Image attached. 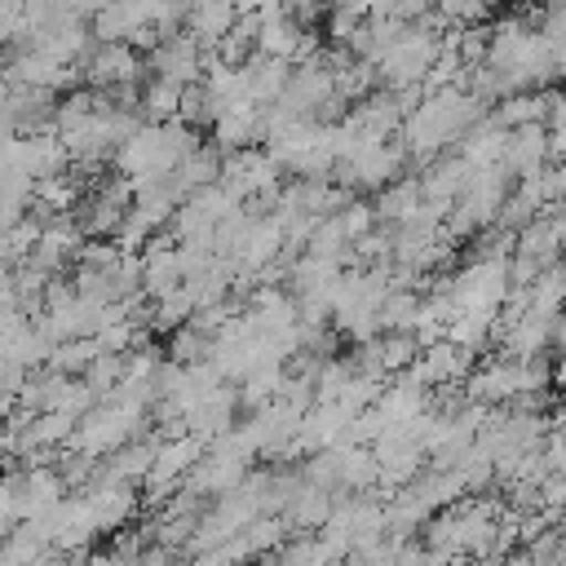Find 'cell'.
<instances>
[{
    "label": "cell",
    "instance_id": "25",
    "mask_svg": "<svg viewBox=\"0 0 566 566\" xmlns=\"http://www.w3.org/2000/svg\"><path fill=\"white\" fill-rule=\"evenodd\" d=\"M301 478H305V473H301ZM332 509H336V495H332V491H323V486H314V482H301V491H296L292 504L283 509V522H287L292 531H323L327 517H332Z\"/></svg>",
    "mask_w": 566,
    "mask_h": 566
},
{
    "label": "cell",
    "instance_id": "31",
    "mask_svg": "<svg viewBox=\"0 0 566 566\" xmlns=\"http://www.w3.org/2000/svg\"><path fill=\"white\" fill-rule=\"evenodd\" d=\"M124 358H128V354H97V358H93V367L80 376L97 402H102V398H111V394L124 385Z\"/></svg>",
    "mask_w": 566,
    "mask_h": 566
},
{
    "label": "cell",
    "instance_id": "23",
    "mask_svg": "<svg viewBox=\"0 0 566 566\" xmlns=\"http://www.w3.org/2000/svg\"><path fill=\"white\" fill-rule=\"evenodd\" d=\"M553 102H557V93L553 88H531V93H513V97H504V102H495V124L500 128H526V124H548V115H553Z\"/></svg>",
    "mask_w": 566,
    "mask_h": 566
},
{
    "label": "cell",
    "instance_id": "32",
    "mask_svg": "<svg viewBox=\"0 0 566 566\" xmlns=\"http://www.w3.org/2000/svg\"><path fill=\"white\" fill-rule=\"evenodd\" d=\"M97 354H102V349H97L93 336H84V340H62V345H53L49 367H57V371H66V376H84Z\"/></svg>",
    "mask_w": 566,
    "mask_h": 566
},
{
    "label": "cell",
    "instance_id": "18",
    "mask_svg": "<svg viewBox=\"0 0 566 566\" xmlns=\"http://www.w3.org/2000/svg\"><path fill=\"white\" fill-rule=\"evenodd\" d=\"M212 142L226 155L248 150L252 142H265V106H256V102H230L217 115V124H212Z\"/></svg>",
    "mask_w": 566,
    "mask_h": 566
},
{
    "label": "cell",
    "instance_id": "16",
    "mask_svg": "<svg viewBox=\"0 0 566 566\" xmlns=\"http://www.w3.org/2000/svg\"><path fill=\"white\" fill-rule=\"evenodd\" d=\"M137 75H142V57L133 44H93V53L84 62V84L97 93L137 88Z\"/></svg>",
    "mask_w": 566,
    "mask_h": 566
},
{
    "label": "cell",
    "instance_id": "21",
    "mask_svg": "<svg viewBox=\"0 0 566 566\" xmlns=\"http://www.w3.org/2000/svg\"><path fill=\"white\" fill-rule=\"evenodd\" d=\"M548 159H553V146H548V128H544V124H526V128H513V133H509L504 168H509L517 181L531 177V172H539Z\"/></svg>",
    "mask_w": 566,
    "mask_h": 566
},
{
    "label": "cell",
    "instance_id": "8",
    "mask_svg": "<svg viewBox=\"0 0 566 566\" xmlns=\"http://www.w3.org/2000/svg\"><path fill=\"white\" fill-rule=\"evenodd\" d=\"M221 186H230L243 203H274L283 190V164L265 146H248L221 159Z\"/></svg>",
    "mask_w": 566,
    "mask_h": 566
},
{
    "label": "cell",
    "instance_id": "36",
    "mask_svg": "<svg viewBox=\"0 0 566 566\" xmlns=\"http://www.w3.org/2000/svg\"><path fill=\"white\" fill-rule=\"evenodd\" d=\"M283 9H287L305 31H314V27L323 22V0H287Z\"/></svg>",
    "mask_w": 566,
    "mask_h": 566
},
{
    "label": "cell",
    "instance_id": "6",
    "mask_svg": "<svg viewBox=\"0 0 566 566\" xmlns=\"http://www.w3.org/2000/svg\"><path fill=\"white\" fill-rule=\"evenodd\" d=\"M142 424H146V411H137L119 398H102L80 416V424L71 433V451H84L93 460H111L124 442H133L142 433Z\"/></svg>",
    "mask_w": 566,
    "mask_h": 566
},
{
    "label": "cell",
    "instance_id": "20",
    "mask_svg": "<svg viewBox=\"0 0 566 566\" xmlns=\"http://www.w3.org/2000/svg\"><path fill=\"white\" fill-rule=\"evenodd\" d=\"M371 208H376V221H389V226H407V221L429 217V212H433V217H442L438 208H429L420 177H398L394 186H385V190H380V199H376Z\"/></svg>",
    "mask_w": 566,
    "mask_h": 566
},
{
    "label": "cell",
    "instance_id": "2",
    "mask_svg": "<svg viewBox=\"0 0 566 566\" xmlns=\"http://www.w3.org/2000/svg\"><path fill=\"white\" fill-rule=\"evenodd\" d=\"M478 119H486V106L464 84L438 88V93H420V102L407 111V119L398 128V142H402L407 159H438L451 146H460V137Z\"/></svg>",
    "mask_w": 566,
    "mask_h": 566
},
{
    "label": "cell",
    "instance_id": "27",
    "mask_svg": "<svg viewBox=\"0 0 566 566\" xmlns=\"http://www.w3.org/2000/svg\"><path fill=\"white\" fill-rule=\"evenodd\" d=\"M172 181H177V190H181L186 199H190L195 190H203V186H217V181H221V155H217L212 146H195V150L177 164Z\"/></svg>",
    "mask_w": 566,
    "mask_h": 566
},
{
    "label": "cell",
    "instance_id": "42",
    "mask_svg": "<svg viewBox=\"0 0 566 566\" xmlns=\"http://www.w3.org/2000/svg\"><path fill=\"white\" fill-rule=\"evenodd\" d=\"M327 566H358V557H336V562H327Z\"/></svg>",
    "mask_w": 566,
    "mask_h": 566
},
{
    "label": "cell",
    "instance_id": "44",
    "mask_svg": "<svg viewBox=\"0 0 566 566\" xmlns=\"http://www.w3.org/2000/svg\"><path fill=\"white\" fill-rule=\"evenodd\" d=\"M562 208H566V203H562Z\"/></svg>",
    "mask_w": 566,
    "mask_h": 566
},
{
    "label": "cell",
    "instance_id": "41",
    "mask_svg": "<svg viewBox=\"0 0 566 566\" xmlns=\"http://www.w3.org/2000/svg\"><path fill=\"white\" fill-rule=\"evenodd\" d=\"M553 380H557V389H562V398H566V358L557 363V371H553Z\"/></svg>",
    "mask_w": 566,
    "mask_h": 566
},
{
    "label": "cell",
    "instance_id": "40",
    "mask_svg": "<svg viewBox=\"0 0 566 566\" xmlns=\"http://www.w3.org/2000/svg\"><path fill=\"white\" fill-rule=\"evenodd\" d=\"M553 345L562 349V358H566V310L557 314V332H553Z\"/></svg>",
    "mask_w": 566,
    "mask_h": 566
},
{
    "label": "cell",
    "instance_id": "39",
    "mask_svg": "<svg viewBox=\"0 0 566 566\" xmlns=\"http://www.w3.org/2000/svg\"><path fill=\"white\" fill-rule=\"evenodd\" d=\"M548 146H553V159H562V164H566V124L548 128Z\"/></svg>",
    "mask_w": 566,
    "mask_h": 566
},
{
    "label": "cell",
    "instance_id": "24",
    "mask_svg": "<svg viewBox=\"0 0 566 566\" xmlns=\"http://www.w3.org/2000/svg\"><path fill=\"white\" fill-rule=\"evenodd\" d=\"M243 80H248V97L256 106H274L292 80V62H279V57H265L256 53L252 62H243Z\"/></svg>",
    "mask_w": 566,
    "mask_h": 566
},
{
    "label": "cell",
    "instance_id": "38",
    "mask_svg": "<svg viewBox=\"0 0 566 566\" xmlns=\"http://www.w3.org/2000/svg\"><path fill=\"white\" fill-rule=\"evenodd\" d=\"M500 566H548V562H539V557H535L531 548H513V553H509V557H504Z\"/></svg>",
    "mask_w": 566,
    "mask_h": 566
},
{
    "label": "cell",
    "instance_id": "28",
    "mask_svg": "<svg viewBox=\"0 0 566 566\" xmlns=\"http://www.w3.org/2000/svg\"><path fill=\"white\" fill-rule=\"evenodd\" d=\"M155 451H159V438H133V442H124L111 460H106V469L115 473V478H124V482H133V486H142L146 482V473H150V464H155Z\"/></svg>",
    "mask_w": 566,
    "mask_h": 566
},
{
    "label": "cell",
    "instance_id": "29",
    "mask_svg": "<svg viewBox=\"0 0 566 566\" xmlns=\"http://www.w3.org/2000/svg\"><path fill=\"white\" fill-rule=\"evenodd\" d=\"M137 111H142V119L146 124H172L177 119V111H181V88L177 84H168V80H146L142 84V97H137Z\"/></svg>",
    "mask_w": 566,
    "mask_h": 566
},
{
    "label": "cell",
    "instance_id": "17",
    "mask_svg": "<svg viewBox=\"0 0 566 566\" xmlns=\"http://www.w3.org/2000/svg\"><path fill=\"white\" fill-rule=\"evenodd\" d=\"M248 473H252V464L230 460V455H221V451H212V447H208V451L199 455V464L190 469V478H186V486H181V491H186V495H195V500H208V495H212V500H221V495H230Z\"/></svg>",
    "mask_w": 566,
    "mask_h": 566
},
{
    "label": "cell",
    "instance_id": "9",
    "mask_svg": "<svg viewBox=\"0 0 566 566\" xmlns=\"http://www.w3.org/2000/svg\"><path fill=\"white\" fill-rule=\"evenodd\" d=\"M0 486H4V495H9V504H13V513H18V522H35L40 513H49V509H57V504L66 500V482H62V473H57L53 464H22V469H9V473L0 478Z\"/></svg>",
    "mask_w": 566,
    "mask_h": 566
},
{
    "label": "cell",
    "instance_id": "35",
    "mask_svg": "<svg viewBox=\"0 0 566 566\" xmlns=\"http://www.w3.org/2000/svg\"><path fill=\"white\" fill-rule=\"evenodd\" d=\"M539 31H544V40H548V49L557 57V71L566 75V4H548L539 13Z\"/></svg>",
    "mask_w": 566,
    "mask_h": 566
},
{
    "label": "cell",
    "instance_id": "11",
    "mask_svg": "<svg viewBox=\"0 0 566 566\" xmlns=\"http://www.w3.org/2000/svg\"><path fill=\"white\" fill-rule=\"evenodd\" d=\"M75 495L84 500V509H88L97 535L119 531V526L133 522V513H137V486L124 482V478H115L106 464H102V469L93 473V482H88L84 491H75Z\"/></svg>",
    "mask_w": 566,
    "mask_h": 566
},
{
    "label": "cell",
    "instance_id": "15",
    "mask_svg": "<svg viewBox=\"0 0 566 566\" xmlns=\"http://www.w3.org/2000/svg\"><path fill=\"white\" fill-rule=\"evenodd\" d=\"M469 371H473V354L469 349H460L455 340H429L424 349H420V358H416V367L407 371L420 389H451V385H460V380H469Z\"/></svg>",
    "mask_w": 566,
    "mask_h": 566
},
{
    "label": "cell",
    "instance_id": "7",
    "mask_svg": "<svg viewBox=\"0 0 566 566\" xmlns=\"http://www.w3.org/2000/svg\"><path fill=\"white\" fill-rule=\"evenodd\" d=\"M323 535L332 539V548H336L340 557H354V553L376 548L380 539H389V526H385V500H376L371 491L336 495V509H332Z\"/></svg>",
    "mask_w": 566,
    "mask_h": 566
},
{
    "label": "cell",
    "instance_id": "37",
    "mask_svg": "<svg viewBox=\"0 0 566 566\" xmlns=\"http://www.w3.org/2000/svg\"><path fill=\"white\" fill-rule=\"evenodd\" d=\"M287 0H234V9L239 13H274V9H283Z\"/></svg>",
    "mask_w": 566,
    "mask_h": 566
},
{
    "label": "cell",
    "instance_id": "30",
    "mask_svg": "<svg viewBox=\"0 0 566 566\" xmlns=\"http://www.w3.org/2000/svg\"><path fill=\"white\" fill-rule=\"evenodd\" d=\"M416 310H420V292L416 287H389V296L380 301V332H411L416 327Z\"/></svg>",
    "mask_w": 566,
    "mask_h": 566
},
{
    "label": "cell",
    "instance_id": "43",
    "mask_svg": "<svg viewBox=\"0 0 566 566\" xmlns=\"http://www.w3.org/2000/svg\"><path fill=\"white\" fill-rule=\"evenodd\" d=\"M548 4H566V0H548Z\"/></svg>",
    "mask_w": 566,
    "mask_h": 566
},
{
    "label": "cell",
    "instance_id": "10",
    "mask_svg": "<svg viewBox=\"0 0 566 566\" xmlns=\"http://www.w3.org/2000/svg\"><path fill=\"white\" fill-rule=\"evenodd\" d=\"M203 451H208V442L195 438V433H186V429H181V433H164V438H159V451H155V464H150V473H146V482H142V486L150 491V500L164 504L172 491H181Z\"/></svg>",
    "mask_w": 566,
    "mask_h": 566
},
{
    "label": "cell",
    "instance_id": "1",
    "mask_svg": "<svg viewBox=\"0 0 566 566\" xmlns=\"http://www.w3.org/2000/svg\"><path fill=\"white\" fill-rule=\"evenodd\" d=\"M517 548L513 509L486 495H464L424 522V553L438 566L455 562H504Z\"/></svg>",
    "mask_w": 566,
    "mask_h": 566
},
{
    "label": "cell",
    "instance_id": "14",
    "mask_svg": "<svg viewBox=\"0 0 566 566\" xmlns=\"http://www.w3.org/2000/svg\"><path fill=\"white\" fill-rule=\"evenodd\" d=\"M203 62H208V53H203V44H199L190 31L159 40V44L150 49V57H146L150 75H155V80H168V84H177V88L199 84V80H203Z\"/></svg>",
    "mask_w": 566,
    "mask_h": 566
},
{
    "label": "cell",
    "instance_id": "13",
    "mask_svg": "<svg viewBox=\"0 0 566 566\" xmlns=\"http://www.w3.org/2000/svg\"><path fill=\"white\" fill-rule=\"evenodd\" d=\"M402 164H407L402 142H380V146H371V150H363V155H354V159H340L332 177H336V186H345V190H354V186H363V190H385V186H394V181L402 177Z\"/></svg>",
    "mask_w": 566,
    "mask_h": 566
},
{
    "label": "cell",
    "instance_id": "19",
    "mask_svg": "<svg viewBox=\"0 0 566 566\" xmlns=\"http://www.w3.org/2000/svg\"><path fill=\"white\" fill-rule=\"evenodd\" d=\"M234 411H239V389L217 385L208 398H199V402L181 416V429H186V433H195V438H203V442H212V438H221L226 429H234V424H239V420H234Z\"/></svg>",
    "mask_w": 566,
    "mask_h": 566
},
{
    "label": "cell",
    "instance_id": "5",
    "mask_svg": "<svg viewBox=\"0 0 566 566\" xmlns=\"http://www.w3.org/2000/svg\"><path fill=\"white\" fill-rule=\"evenodd\" d=\"M455 305V314H486L500 318L509 292H513V270L509 256H469L451 279H438Z\"/></svg>",
    "mask_w": 566,
    "mask_h": 566
},
{
    "label": "cell",
    "instance_id": "12",
    "mask_svg": "<svg viewBox=\"0 0 566 566\" xmlns=\"http://www.w3.org/2000/svg\"><path fill=\"white\" fill-rule=\"evenodd\" d=\"M128 208H133V181L115 177V181L93 186V190L80 199L75 221H80V230H84L88 239H115L119 226H124V217H128Z\"/></svg>",
    "mask_w": 566,
    "mask_h": 566
},
{
    "label": "cell",
    "instance_id": "26",
    "mask_svg": "<svg viewBox=\"0 0 566 566\" xmlns=\"http://www.w3.org/2000/svg\"><path fill=\"white\" fill-rule=\"evenodd\" d=\"M535 212H548V208H562L566 203V164L562 159H548L539 172H531V177H522L517 186H513Z\"/></svg>",
    "mask_w": 566,
    "mask_h": 566
},
{
    "label": "cell",
    "instance_id": "22",
    "mask_svg": "<svg viewBox=\"0 0 566 566\" xmlns=\"http://www.w3.org/2000/svg\"><path fill=\"white\" fill-rule=\"evenodd\" d=\"M504 146H509V128H500V124L486 115V119H478V124L460 137L455 155H460L473 172H482V168H500V164H504Z\"/></svg>",
    "mask_w": 566,
    "mask_h": 566
},
{
    "label": "cell",
    "instance_id": "33",
    "mask_svg": "<svg viewBox=\"0 0 566 566\" xmlns=\"http://www.w3.org/2000/svg\"><path fill=\"white\" fill-rule=\"evenodd\" d=\"M433 9L447 27H482L491 18L495 0H433Z\"/></svg>",
    "mask_w": 566,
    "mask_h": 566
},
{
    "label": "cell",
    "instance_id": "34",
    "mask_svg": "<svg viewBox=\"0 0 566 566\" xmlns=\"http://www.w3.org/2000/svg\"><path fill=\"white\" fill-rule=\"evenodd\" d=\"M208 345H212V336H203L199 327H177L172 332V340H168V354H172V363H208Z\"/></svg>",
    "mask_w": 566,
    "mask_h": 566
},
{
    "label": "cell",
    "instance_id": "4",
    "mask_svg": "<svg viewBox=\"0 0 566 566\" xmlns=\"http://www.w3.org/2000/svg\"><path fill=\"white\" fill-rule=\"evenodd\" d=\"M195 146H203V142H199V133H195L190 124H181V119H172V124H137V128L128 133V142L115 150V168H119V177L133 181V186L164 181V177L177 172V164H181Z\"/></svg>",
    "mask_w": 566,
    "mask_h": 566
},
{
    "label": "cell",
    "instance_id": "3",
    "mask_svg": "<svg viewBox=\"0 0 566 566\" xmlns=\"http://www.w3.org/2000/svg\"><path fill=\"white\" fill-rule=\"evenodd\" d=\"M548 363L544 358H486L469 371L464 380V398L478 407H531L544 411V394H548Z\"/></svg>",
    "mask_w": 566,
    "mask_h": 566
}]
</instances>
